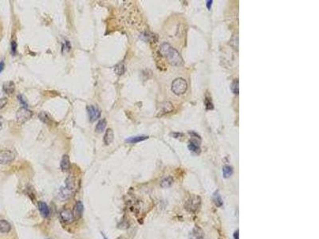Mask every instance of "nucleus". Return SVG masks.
I'll return each mask as SVG.
<instances>
[{"mask_svg": "<svg viewBox=\"0 0 319 239\" xmlns=\"http://www.w3.org/2000/svg\"><path fill=\"white\" fill-rule=\"evenodd\" d=\"M18 101H20V103L23 105V107H26V108H27V103H26V100H25V98L23 97V96L19 95L18 97Z\"/></svg>", "mask_w": 319, "mask_h": 239, "instance_id": "nucleus-28", "label": "nucleus"}, {"mask_svg": "<svg viewBox=\"0 0 319 239\" xmlns=\"http://www.w3.org/2000/svg\"><path fill=\"white\" fill-rule=\"evenodd\" d=\"M149 139V136H132V137H130V138L127 139L126 141L130 143H136L138 142H141L144 141V140Z\"/></svg>", "mask_w": 319, "mask_h": 239, "instance_id": "nucleus-17", "label": "nucleus"}, {"mask_svg": "<svg viewBox=\"0 0 319 239\" xmlns=\"http://www.w3.org/2000/svg\"><path fill=\"white\" fill-rule=\"evenodd\" d=\"M33 116V112L26 107H21L16 112V120L19 124H23Z\"/></svg>", "mask_w": 319, "mask_h": 239, "instance_id": "nucleus-4", "label": "nucleus"}, {"mask_svg": "<svg viewBox=\"0 0 319 239\" xmlns=\"http://www.w3.org/2000/svg\"><path fill=\"white\" fill-rule=\"evenodd\" d=\"M234 237H235V239H238V230L235 232V234H234Z\"/></svg>", "mask_w": 319, "mask_h": 239, "instance_id": "nucleus-33", "label": "nucleus"}, {"mask_svg": "<svg viewBox=\"0 0 319 239\" xmlns=\"http://www.w3.org/2000/svg\"><path fill=\"white\" fill-rule=\"evenodd\" d=\"M2 123H3V120H2V117L0 116V130L2 129Z\"/></svg>", "mask_w": 319, "mask_h": 239, "instance_id": "nucleus-32", "label": "nucleus"}, {"mask_svg": "<svg viewBox=\"0 0 319 239\" xmlns=\"http://www.w3.org/2000/svg\"><path fill=\"white\" fill-rule=\"evenodd\" d=\"M113 139H114L113 131L111 129H108L106 130V132H105V136H104V139H103V140H104V143H105V144H106V145H109V144H110V143L113 141Z\"/></svg>", "mask_w": 319, "mask_h": 239, "instance_id": "nucleus-15", "label": "nucleus"}, {"mask_svg": "<svg viewBox=\"0 0 319 239\" xmlns=\"http://www.w3.org/2000/svg\"><path fill=\"white\" fill-rule=\"evenodd\" d=\"M71 194H72V191L69 190L68 188L62 187V188H61V190H60L59 196H60L61 199H67V198H69V197L71 195Z\"/></svg>", "mask_w": 319, "mask_h": 239, "instance_id": "nucleus-21", "label": "nucleus"}, {"mask_svg": "<svg viewBox=\"0 0 319 239\" xmlns=\"http://www.w3.org/2000/svg\"><path fill=\"white\" fill-rule=\"evenodd\" d=\"M204 231L199 226H195L190 233V238L191 239H204Z\"/></svg>", "mask_w": 319, "mask_h": 239, "instance_id": "nucleus-11", "label": "nucleus"}, {"mask_svg": "<svg viewBox=\"0 0 319 239\" xmlns=\"http://www.w3.org/2000/svg\"><path fill=\"white\" fill-rule=\"evenodd\" d=\"M173 109V107L172 105V104L169 103V102H166V103H164L163 105H161V109L160 110V114L159 116H161V115L165 114L167 112H170Z\"/></svg>", "mask_w": 319, "mask_h": 239, "instance_id": "nucleus-16", "label": "nucleus"}, {"mask_svg": "<svg viewBox=\"0 0 319 239\" xmlns=\"http://www.w3.org/2000/svg\"><path fill=\"white\" fill-rule=\"evenodd\" d=\"M60 167H61V169L63 171H66L70 169V156H69L67 154L63 155L62 158V160H61Z\"/></svg>", "mask_w": 319, "mask_h": 239, "instance_id": "nucleus-13", "label": "nucleus"}, {"mask_svg": "<svg viewBox=\"0 0 319 239\" xmlns=\"http://www.w3.org/2000/svg\"><path fill=\"white\" fill-rule=\"evenodd\" d=\"M39 118L40 119L41 121H42L45 124H48L50 120V116L46 112H41L39 115Z\"/></svg>", "mask_w": 319, "mask_h": 239, "instance_id": "nucleus-24", "label": "nucleus"}, {"mask_svg": "<svg viewBox=\"0 0 319 239\" xmlns=\"http://www.w3.org/2000/svg\"><path fill=\"white\" fill-rule=\"evenodd\" d=\"M59 216H60L61 220L62 221L63 223H67V224L72 223L74 221L73 214L70 209H63L62 210H61Z\"/></svg>", "mask_w": 319, "mask_h": 239, "instance_id": "nucleus-7", "label": "nucleus"}, {"mask_svg": "<svg viewBox=\"0 0 319 239\" xmlns=\"http://www.w3.org/2000/svg\"><path fill=\"white\" fill-rule=\"evenodd\" d=\"M15 159V155L11 150H1L0 151V164L6 165L12 163Z\"/></svg>", "mask_w": 319, "mask_h": 239, "instance_id": "nucleus-5", "label": "nucleus"}, {"mask_svg": "<svg viewBox=\"0 0 319 239\" xmlns=\"http://www.w3.org/2000/svg\"><path fill=\"white\" fill-rule=\"evenodd\" d=\"M212 2H213L212 0H209V1H207V4H206V5H207V9H208V10H211V5H212Z\"/></svg>", "mask_w": 319, "mask_h": 239, "instance_id": "nucleus-30", "label": "nucleus"}, {"mask_svg": "<svg viewBox=\"0 0 319 239\" xmlns=\"http://www.w3.org/2000/svg\"><path fill=\"white\" fill-rule=\"evenodd\" d=\"M103 237H104V239H107V238H106V237H105V236H104V235H103Z\"/></svg>", "mask_w": 319, "mask_h": 239, "instance_id": "nucleus-34", "label": "nucleus"}, {"mask_svg": "<svg viewBox=\"0 0 319 239\" xmlns=\"http://www.w3.org/2000/svg\"><path fill=\"white\" fill-rule=\"evenodd\" d=\"M160 53L173 65L180 66L183 65V58L179 52L168 43H163L160 46Z\"/></svg>", "mask_w": 319, "mask_h": 239, "instance_id": "nucleus-1", "label": "nucleus"}, {"mask_svg": "<svg viewBox=\"0 0 319 239\" xmlns=\"http://www.w3.org/2000/svg\"><path fill=\"white\" fill-rule=\"evenodd\" d=\"M16 49H17V43H15V41H13L11 43V52L13 54H15L16 53Z\"/></svg>", "mask_w": 319, "mask_h": 239, "instance_id": "nucleus-29", "label": "nucleus"}, {"mask_svg": "<svg viewBox=\"0 0 319 239\" xmlns=\"http://www.w3.org/2000/svg\"><path fill=\"white\" fill-rule=\"evenodd\" d=\"M173 183V178L172 176H168L164 178L160 183V187L162 188H167L172 186Z\"/></svg>", "mask_w": 319, "mask_h": 239, "instance_id": "nucleus-19", "label": "nucleus"}, {"mask_svg": "<svg viewBox=\"0 0 319 239\" xmlns=\"http://www.w3.org/2000/svg\"><path fill=\"white\" fill-rule=\"evenodd\" d=\"M2 90L7 94H12L15 90V85L13 81H7L2 85Z\"/></svg>", "mask_w": 319, "mask_h": 239, "instance_id": "nucleus-14", "label": "nucleus"}, {"mask_svg": "<svg viewBox=\"0 0 319 239\" xmlns=\"http://www.w3.org/2000/svg\"><path fill=\"white\" fill-rule=\"evenodd\" d=\"M90 122H94L101 116V111L95 105H88L86 108Z\"/></svg>", "mask_w": 319, "mask_h": 239, "instance_id": "nucleus-6", "label": "nucleus"}, {"mask_svg": "<svg viewBox=\"0 0 319 239\" xmlns=\"http://www.w3.org/2000/svg\"><path fill=\"white\" fill-rule=\"evenodd\" d=\"M198 139L200 140V138H196V140H192L189 142L188 143V149L192 152L196 153V154H200L201 151V149L200 147V142H198Z\"/></svg>", "mask_w": 319, "mask_h": 239, "instance_id": "nucleus-12", "label": "nucleus"}, {"mask_svg": "<svg viewBox=\"0 0 319 239\" xmlns=\"http://www.w3.org/2000/svg\"><path fill=\"white\" fill-rule=\"evenodd\" d=\"M12 230V226L7 220L3 219H0V234H8Z\"/></svg>", "mask_w": 319, "mask_h": 239, "instance_id": "nucleus-9", "label": "nucleus"}, {"mask_svg": "<svg viewBox=\"0 0 319 239\" xmlns=\"http://www.w3.org/2000/svg\"><path fill=\"white\" fill-rule=\"evenodd\" d=\"M4 67H5V64H4L3 61H1V62H0V74H1V72L3 70Z\"/></svg>", "mask_w": 319, "mask_h": 239, "instance_id": "nucleus-31", "label": "nucleus"}, {"mask_svg": "<svg viewBox=\"0 0 319 239\" xmlns=\"http://www.w3.org/2000/svg\"><path fill=\"white\" fill-rule=\"evenodd\" d=\"M83 212H84V206H83L82 202H81V201H77V202H76L75 206H74L73 211L74 220H79V219H81L83 215Z\"/></svg>", "mask_w": 319, "mask_h": 239, "instance_id": "nucleus-8", "label": "nucleus"}, {"mask_svg": "<svg viewBox=\"0 0 319 239\" xmlns=\"http://www.w3.org/2000/svg\"><path fill=\"white\" fill-rule=\"evenodd\" d=\"M187 82L183 78H177L172 84V91L176 95H182L187 91Z\"/></svg>", "mask_w": 319, "mask_h": 239, "instance_id": "nucleus-3", "label": "nucleus"}, {"mask_svg": "<svg viewBox=\"0 0 319 239\" xmlns=\"http://www.w3.org/2000/svg\"><path fill=\"white\" fill-rule=\"evenodd\" d=\"M38 207H39V210L40 212L41 215L43 218L46 219V218H47L50 215V209H49V206H47L46 202L39 201L38 202Z\"/></svg>", "mask_w": 319, "mask_h": 239, "instance_id": "nucleus-10", "label": "nucleus"}, {"mask_svg": "<svg viewBox=\"0 0 319 239\" xmlns=\"http://www.w3.org/2000/svg\"><path fill=\"white\" fill-rule=\"evenodd\" d=\"M201 206V199L198 195H192L189 196L184 203V208L190 213L198 211Z\"/></svg>", "mask_w": 319, "mask_h": 239, "instance_id": "nucleus-2", "label": "nucleus"}, {"mask_svg": "<svg viewBox=\"0 0 319 239\" xmlns=\"http://www.w3.org/2000/svg\"><path fill=\"white\" fill-rule=\"evenodd\" d=\"M205 106L207 110H211V109H213V108H214L212 102H211V99L210 97H206Z\"/></svg>", "mask_w": 319, "mask_h": 239, "instance_id": "nucleus-26", "label": "nucleus"}, {"mask_svg": "<svg viewBox=\"0 0 319 239\" xmlns=\"http://www.w3.org/2000/svg\"><path fill=\"white\" fill-rule=\"evenodd\" d=\"M231 90L235 94H238V91H239V88H238V80H235L234 82L232 83L231 85Z\"/></svg>", "mask_w": 319, "mask_h": 239, "instance_id": "nucleus-25", "label": "nucleus"}, {"mask_svg": "<svg viewBox=\"0 0 319 239\" xmlns=\"http://www.w3.org/2000/svg\"><path fill=\"white\" fill-rule=\"evenodd\" d=\"M114 71H115L116 74L117 75H122V74H125V65H124L123 62H121L119 64H118L114 68Z\"/></svg>", "mask_w": 319, "mask_h": 239, "instance_id": "nucleus-22", "label": "nucleus"}, {"mask_svg": "<svg viewBox=\"0 0 319 239\" xmlns=\"http://www.w3.org/2000/svg\"><path fill=\"white\" fill-rule=\"evenodd\" d=\"M107 125V121L105 119L100 120V121L97 123V126H96V132L97 133H101L102 132H104L106 128Z\"/></svg>", "mask_w": 319, "mask_h": 239, "instance_id": "nucleus-18", "label": "nucleus"}, {"mask_svg": "<svg viewBox=\"0 0 319 239\" xmlns=\"http://www.w3.org/2000/svg\"><path fill=\"white\" fill-rule=\"evenodd\" d=\"M213 201H214L215 205L216 206H218V207L222 206L223 203H224V202H223L222 198H221V196H220V195L219 194L218 191H215L214 193V195H213Z\"/></svg>", "mask_w": 319, "mask_h": 239, "instance_id": "nucleus-20", "label": "nucleus"}, {"mask_svg": "<svg viewBox=\"0 0 319 239\" xmlns=\"http://www.w3.org/2000/svg\"><path fill=\"white\" fill-rule=\"evenodd\" d=\"M7 102H8V101H7V97L0 98V109H3L4 107L7 105Z\"/></svg>", "mask_w": 319, "mask_h": 239, "instance_id": "nucleus-27", "label": "nucleus"}, {"mask_svg": "<svg viewBox=\"0 0 319 239\" xmlns=\"http://www.w3.org/2000/svg\"><path fill=\"white\" fill-rule=\"evenodd\" d=\"M233 173V168L231 167V166H224V168H223V175H224V178H228V177L231 176Z\"/></svg>", "mask_w": 319, "mask_h": 239, "instance_id": "nucleus-23", "label": "nucleus"}]
</instances>
